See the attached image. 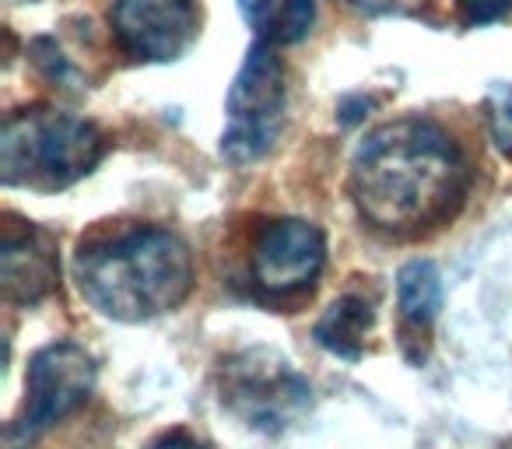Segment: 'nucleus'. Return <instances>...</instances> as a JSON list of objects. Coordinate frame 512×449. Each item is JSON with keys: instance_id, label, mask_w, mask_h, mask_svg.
I'll use <instances>...</instances> for the list:
<instances>
[{"instance_id": "nucleus-2", "label": "nucleus", "mask_w": 512, "mask_h": 449, "mask_svg": "<svg viewBox=\"0 0 512 449\" xmlns=\"http://www.w3.org/2000/svg\"><path fill=\"white\" fill-rule=\"evenodd\" d=\"M74 278L102 316L144 323L186 302L193 288V257L176 232L123 225L95 232L78 246Z\"/></svg>"}, {"instance_id": "nucleus-9", "label": "nucleus", "mask_w": 512, "mask_h": 449, "mask_svg": "<svg viewBox=\"0 0 512 449\" xmlns=\"http://www.w3.org/2000/svg\"><path fill=\"white\" fill-rule=\"evenodd\" d=\"M60 260L57 239L46 229L22 221L15 214L4 218L0 232V285L8 302H39L57 288Z\"/></svg>"}, {"instance_id": "nucleus-14", "label": "nucleus", "mask_w": 512, "mask_h": 449, "mask_svg": "<svg viewBox=\"0 0 512 449\" xmlns=\"http://www.w3.org/2000/svg\"><path fill=\"white\" fill-rule=\"evenodd\" d=\"M463 22L481 29V25L512 22V0H456Z\"/></svg>"}, {"instance_id": "nucleus-8", "label": "nucleus", "mask_w": 512, "mask_h": 449, "mask_svg": "<svg viewBox=\"0 0 512 449\" xmlns=\"http://www.w3.org/2000/svg\"><path fill=\"white\" fill-rule=\"evenodd\" d=\"M109 22L127 57L169 64L197 43L200 0H116Z\"/></svg>"}, {"instance_id": "nucleus-16", "label": "nucleus", "mask_w": 512, "mask_h": 449, "mask_svg": "<svg viewBox=\"0 0 512 449\" xmlns=\"http://www.w3.org/2000/svg\"><path fill=\"white\" fill-rule=\"evenodd\" d=\"M348 8L362 11V15H383V11H390L397 0H344Z\"/></svg>"}, {"instance_id": "nucleus-4", "label": "nucleus", "mask_w": 512, "mask_h": 449, "mask_svg": "<svg viewBox=\"0 0 512 449\" xmlns=\"http://www.w3.org/2000/svg\"><path fill=\"white\" fill-rule=\"evenodd\" d=\"M278 46L253 43L228 88V127L221 134V155L232 165H249L274 148L285 120V67Z\"/></svg>"}, {"instance_id": "nucleus-7", "label": "nucleus", "mask_w": 512, "mask_h": 449, "mask_svg": "<svg viewBox=\"0 0 512 449\" xmlns=\"http://www.w3.org/2000/svg\"><path fill=\"white\" fill-rule=\"evenodd\" d=\"M323 264H327V239L320 225L302 218H278L256 232L249 274L264 295L288 299L313 288Z\"/></svg>"}, {"instance_id": "nucleus-12", "label": "nucleus", "mask_w": 512, "mask_h": 449, "mask_svg": "<svg viewBox=\"0 0 512 449\" xmlns=\"http://www.w3.org/2000/svg\"><path fill=\"white\" fill-rule=\"evenodd\" d=\"M372 330V306L358 295L337 299L316 323V341L341 358H358L365 348V334Z\"/></svg>"}, {"instance_id": "nucleus-10", "label": "nucleus", "mask_w": 512, "mask_h": 449, "mask_svg": "<svg viewBox=\"0 0 512 449\" xmlns=\"http://www.w3.org/2000/svg\"><path fill=\"white\" fill-rule=\"evenodd\" d=\"M400 327L407 341H425L442 306V278L432 260H411L397 278Z\"/></svg>"}, {"instance_id": "nucleus-3", "label": "nucleus", "mask_w": 512, "mask_h": 449, "mask_svg": "<svg viewBox=\"0 0 512 449\" xmlns=\"http://www.w3.org/2000/svg\"><path fill=\"white\" fill-rule=\"evenodd\" d=\"M106 155V137L95 123L50 106L18 109L0 134L4 186L57 193L85 179Z\"/></svg>"}, {"instance_id": "nucleus-15", "label": "nucleus", "mask_w": 512, "mask_h": 449, "mask_svg": "<svg viewBox=\"0 0 512 449\" xmlns=\"http://www.w3.org/2000/svg\"><path fill=\"white\" fill-rule=\"evenodd\" d=\"M148 449H207L204 442H197V439H190V435H165V439H158V442H151Z\"/></svg>"}, {"instance_id": "nucleus-11", "label": "nucleus", "mask_w": 512, "mask_h": 449, "mask_svg": "<svg viewBox=\"0 0 512 449\" xmlns=\"http://www.w3.org/2000/svg\"><path fill=\"white\" fill-rule=\"evenodd\" d=\"M239 15L246 18L256 43L292 46L309 36L316 22L313 0H239Z\"/></svg>"}, {"instance_id": "nucleus-1", "label": "nucleus", "mask_w": 512, "mask_h": 449, "mask_svg": "<svg viewBox=\"0 0 512 449\" xmlns=\"http://www.w3.org/2000/svg\"><path fill=\"white\" fill-rule=\"evenodd\" d=\"M348 186L369 229L407 239L439 229L460 211L470 165L442 127L404 116L358 144Z\"/></svg>"}, {"instance_id": "nucleus-6", "label": "nucleus", "mask_w": 512, "mask_h": 449, "mask_svg": "<svg viewBox=\"0 0 512 449\" xmlns=\"http://www.w3.org/2000/svg\"><path fill=\"white\" fill-rule=\"evenodd\" d=\"M221 404L253 428H285L309 404V383L271 351H242L221 369Z\"/></svg>"}, {"instance_id": "nucleus-13", "label": "nucleus", "mask_w": 512, "mask_h": 449, "mask_svg": "<svg viewBox=\"0 0 512 449\" xmlns=\"http://www.w3.org/2000/svg\"><path fill=\"white\" fill-rule=\"evenodd\" d=\"M488 123H491V137H495V148L505 158H512V85L498 88L488 102Z\"/></svg>"}, {"instance_id": "nucleus-5", "label": "nucleus", "mask_w": 512, "mask_h": 449, "mask_svg": "<svg viewBox=\"0 0 512 449\" xmlns=\"http://www.w3.org/2000/svg\"><path fill=\"white\" fill-rule=\"evenodd\" d=\"M95 390V362L85 348L71 341L46 344L29 362V386H25V404L18 418L8 425L4 446L29 449L46 428L60 418L78 411Z\"/></svg>"}]
</instances>
